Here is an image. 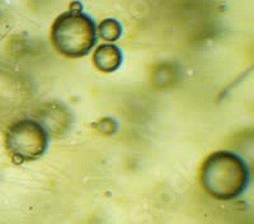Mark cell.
Returning a JSON list of instances; mask_svg holds the SVG:
<instances>
[{
	"instance_id": "1",
	"label": "cell",
	"mask_w": 254,
	"mask_h": 224,
	"mask_svg": "<svg viewBox=\"0 0 254 224\" xmlns=\"http://www.w3.org/2000/svg\"><path fill=\"white\" fill-rule=\"evenodd\" d=\"M247 163L233 151H214L203 160L199 181L208 195L228 201L239 198L249 185Z\"/></svg>"
},
{
	"instance_id": "2",
	"label": "cell",
	"mask_w": 254,
	"mask_h": 224,
	"mask_svg": "<svg viewBox=\"0 0 254 224\" xmlns=\"http://www.w3.org/2000/svg\"><path fill=\"white\" fill-rule=\"evenodd\" d=\"M51 41L56 51L66 58L88 55L97 41V27L89 15L76 10L63 13L55 19Z\"/></svg>"
},
{
	"instance_id": "3",
	"label": "cell",
	"mask_w": 254,
	"mask_h": 224,
	"mask_svg": "<svg viewBox=\"0 0 254 224\" xmlns=\"http://www.w3.org/2000/svg\"><path fill=\"white\" fill-rule=\"evenodd\" d=\"M49 135L35 119H18L5 131V148L13 162H32L46 153Z\"/></svg>"
},
{
	"instance_id": "4",
	"label": "cell",
	"mask_w": 254,
	"mask_h": 224,
	"mask_svg": "<svg viewBox=\"0 0 254 224\" xmlns=\"http://www.w3.org/2000/svg\"><path fill=\"white\" fill-rule=\"evenodd\" d=\"M36 116L35 120L46 130L47 135H65L72 125L71 112L60 102H49L36 112Z\"/></svg>"
},
{
	"instance_id": "5",
	"label": "cell",
	"mask_w": 254,
	"mask_h": 224,
	"mask_svg": "<svg viewBox=\"0 0 254 224\" xmlns=\"http://www.w3.org/2000/svg\"><path fill=\"white\" fill-rule=\"evenodd\" d=\"M93 61L97 69L103 73H112L122 64L121 50L112 44L99 45L93 55Z\"/></svg>"
},
{
	"instance_id": "6",
	"label": "cell",
	"mask_w": 254,
	"mask_h": 224,
	"mask_svg": "<svg viewBox=\"0 0 254 224\" xmlns=\"http://www.w3.org/2000/svg\"><path fill=\"white\" fill-rule=\"evenodd\" d=\"M97 33L104 41L113 42V41H117L121 37L122 27L120 24V22H117L116 19H112V18H108V19L102 20L101 23H99L98 28H97Z\"/></svg>"
},
{
	"instance_id": "7",
	"label": "cell",
	"mask_w": 254,
	"mask_h": 224,
	"mask_svg": "<svg viewBox=\"0 0 254 224\" xmlns=\"http://www.w3.org/2000/svg\"><path fill=\"white\" fill-rule=\"evenodd\" d=\"M97 129H98L101 133L103 134H113L117 129V125H116V122L111 119H104L102 121H99L97 124Z\"/></svg>"
}]
</instances>
